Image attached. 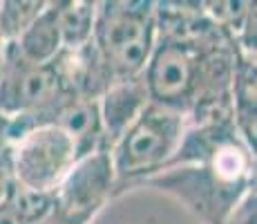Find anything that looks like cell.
I'll list each match as a JSON object with an SVG mask.
<instances>
[{
	"label": "cell",
	"mask_w": 257,
	"mask_h": 224,
	"mask_svg": "<svg viewBox=\"0 0 257 224\" xmlns=\"http://www.w3.org/2000/svg\"><path fill=\"white\" fill-rule=\"evenodd\" d=\"M146 184L175 195L206 224H224L255 191V153L237 137L206 162L166 168Z\"/></svg>",
	"instance_id": "6da1fadb"
},
{
	"label": "cell",
	"mask_w": 257,
	"mask_h": 224,
	"mask_svg": "<svg viewBox=\"0 0 257 224\" xmlns=\"http://www.w3.org/2000/svg\"><path fill=\"white\" fill-rule=\"evenodd\" d=\"M157 45V16L150 0L96 3L92 47L112 83L141 79Z\"/></svg>",
	"instance_id": "7a4b0ae2"
},
{
	"label": "cell",
	"mask_w": 257,
	"mask_h": 224,
	"mask_svg": "<svg viewBox=\"0 0 257 224\" xmlns=\"http://www.w3.org/2000/svg\"><path fill=\"white\" fill-rule=\"evenodd\" d=\"M186 121L181 112L148 103L110 148L116 191L127 184H146L166 171L181 143Z\"/></svg>",
	"instance_id": "3957f363"
},
{
	"label": "cell",
	"mask_w": 257,
	"mask_h": 224,
	"mask_svg": "<svg viewBox=\"0 0 257 224\" xmlns=\"http://www.w3.org/2000/svg\"><path fill=\"white\" fill-rule=\"evenodd\" d=\"M18 186L36 193H56L76 164L72 137L56 126H34L9 139Z\"/></svg>",
	"instance_id": "277c9868"
},
{
	"label": "cell",
	"mask_w": 257,
	"mask_h": 224,
	"mask_svg": "<svg viewBox=\"0 0 257 224\" xmlns=\"http://www.w3.org/2000/svg\"><path fill=\"white\" fill-rule=\"evenodd\" d=\"M61 97L63 92L54 63L36 65L18 54L12 43H5L3 72H0V114L12 119L29 117L43 112Z\"/></svg>",
	"instance_id": "5b68a950"
},
{
	"label": "cell",
	"mask_w": 257,
	"mask_h": 224,
	"mask_svg": "<svg viewBox=\"0 0 257 224\" xmlns=\"http://www.w3.org/2000/svg\"><path fill=\"white\" fill-rule=\"evenodd\" d=\"M116 193V175L107 148L78 157L56 188V204L74 217L92 222L105 202Z\"/></svg>",
	"instance_id": "8992f818"
},
{
	"label": "cell",
	"mask_w": 257,
	"mask_h": 224,
	"mask_svg": "<svg viewBox=\"0 0 257 224\" xmlns=\"http://www.w3.org/2000/svg\"><path fill=\"white\" fill-rule=\"evenodd\" d=\"M150 103L143 79L112 83L105 92L98 97V117H101L103 141L110 151L114 141L125 132V128L139 117V112Z\"/></svg>",
	"instance_id": "52a82bcc"
},
{
	"label": "cell",
	"mask_w": 257,
	"mask_h": 224,
	"mask_svg": "<svg viewBox=\"0 0 257 224\" xmlns=\"http://www.w3.org/2000/svg\"><path fill=\"white\" fill-rule=\"evenodd\" d=\"M230 110L239 137L255 153V56H246L239 49L230 86Z\"/></svg>",
	"instance_id": "ba28073f"
},
{
	"label": "cell",
	"mask_w": 257,
	"mask_h": 224,
	"mask_svg": "<svg viewBox=\"0 0 257 224\" xmlns=\"http://www.w3.org/2000/svg\"><path fill=\"white\" fill-rule=\"evenodd\" d=\"M12 45L29 63H36V65H47V63H52L54 58L63 52V41H61V32H58L54 5L47 3L45 12L29 25L23 36Z\"/></svg>",
	"instance_id": "9c48e42d"
},
{
	"label": "cell",
	"mask_w": 257,
	"mask_h": 224,
	"mask_svg": "<svg viewBox=\"0 0 257 224\" xmlns=\"http://www.w3.org/2000/svg\"><path fill=\"white\" fill-rule=\"evenodd\" d=\"M58 32H61L63 49H81L92 41L94 23H96V3L90 0H56Z\"/></svg>",
	"instance_id": "30bf717a"
},
{
	"label": "cell",
	"mask_w": 257,
	"mask_h": 224,
	"mask_svg": "<svg viewBox=\"0 0 257 224\" xmlns=\"http://www.w3.org/2000/svg\"><path fill=\"white\" fill-rule=\"evenodd\" d=\"M45 0H5L0 3V38L5 43H16L43 12Z\"/></svg>",
	"instance_id": "8fae6325"
},
{
	"label": "cell",
	"mask_w": 257,
	"mask_h": 224,
	"mask_svg": "<svg viewBox=\"0 0 257 224\" xmlns=\"http://www.w3.org/2000/svg\"><path fill=\"white\" fill-rule=\"evenodd\" d=\"M9 204L16 208V213L27 224H38L54 211V206H56V193H36V191L18 186Z\"/></svg>",
	"instance_id": "7c38bea8"
},
{
	"label": "cell",
	"mask_w": 257,
	"mask_h": 224,
	"mask_svg": "<svg viewBox=\"0 0 257 224\" xmlns=\"http://www.w3.org/2000/svg\"><path fill=\"white\" fill-rule=\"evenodd\" d=\"M18 188L16 171H14V159H12V148L9 141L0 146V206L9 204Z\"/></svg>",
	"instance_id": "4fadbf2b"
},
{
	"label": "cell",
	"mask_w": 257,
	"mask_h": 224,
	"mask_svg": "<svg viewBox=\"0 0 257 224\" xmlns=\"http://www.w3.org/2000/svg\"><path fill=\"white\" fill-rule=\"evenodd\" d=\"M224 224H255V191H250L237 204Z\"/></svg>",
	"instance_id": "5bb4252c"
},
{
	"label": "cell",
	"mask_w": 257,
	"mask_h": 224,
	"mask_svg": "<svg viewBox=\"0 0 257 224\" xmlns=\"http://www.w3.org/2000/svg\"><path fill=\"white\" fill-rule=\"evenodd\" d=\"M38 224H90L87 220H83V217H74L70 213H65L63 208H58V204L54 206V211L49 213L45 220H41Z\"/></svg>",
	"instance_id": "9a60e30c"
},
{
	"label": "cell",
	"mask_w": 257,
	"mask_h": 224,
	"mask_svg": "<svg viewBox=\"0 0 257 224\" xmlns=\"http://www.w3.org/2000/svg\"><path fill=\"white\" fill-rule=\"evenodd\" d=\"M0 224H27V222L18 215L12 204H3L0 206Z\"/></svg>",
	"instance_id": "2e32d148"
},
{
	"label": "cell",
	"mask_w": 257,
	"mask_h": 224,
	"mask_svg": "<svg viewBox=\"0 0 257 224\" xmlns=\"http://www.w3.org/2000/svg\"><path fill=\"white\" fill-rule=\"evenodd\" d=\"M9 141V119L0 114V146Z\"/></svg>",
	"instance_id": "e0dca14e"
},
{
	"label": "cell",
	"mask_w": 257,
	"mask_h": 224,
	"mask_svg": "<svg viewBox=\"0 0 257 224\" xmlns=\"http://www.w3.org/2000/svg\"><path fill=\"white\" fill-rule=\"evenodd\" d=\"M3 56H5V41L0 38V72H3Z\"/></svg>",
	"instance_id": "ac0fdd59"
}]
</instances>
